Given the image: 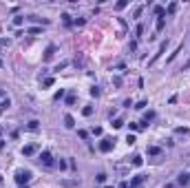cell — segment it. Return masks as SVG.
Returning <instances> with one entry per match:
<instances>
[{"label": "cell", "instance_id": "cell-1", "mask_svg": "<svg viewBox=\"0 0 190 188\" xmlns=\"http://www.w3.org/2000/svg\"><path fill=\"white\" fill-rule=\"evenodd\" d=\"M31 179V173L29 171H16V182L20 184V186H27Z\"/></svg>", "mask_w": 190, "mask_h": 188}, {"label": "cell", "instance_id": "cell-2", "mask_svg": "<svg viewBox=\"0 0 190 188\" xmlns=\"http://www.w3.org/2000/svg\"><path fill=\"white\" fill-rule=\"evenodd\" d=\"M113 144H115V139H102V142H100V150H102V153H111Z\"/></svg>", "mask_w": 190, "mask_h": 188}, {"label": "cell", "instance_id": "cell-3", "mask_svg": "<svg viewBox=\"0 0 190 188\" xmlns=\"http://www.w3.org/2000/svg\"><path fill=\"white\" fill-rule=\"evenodd\" d=\"M40 162H42L44 166H53V157H51L49 150H42V153H40Z\"/></svg>", "mask_w": 190, "mask_h": 188}, {"label": "cell", "instance_id": "cell-4", "mask_svg": "<svg viewBox=\"0 0 190 188\" xmlns=\"http://www.w3.org/2000/svg\"><path fill=\"white\" fill-rule=\"evenodd\" d=\"M177 184H179V186H186V184H190V175H188V173H181V175L177 177Z\"/></svg>", "mask_w": 190, "mask_h": 188}, {"label": "cell", "instance_id": "cell-5", "mask_svg": "<svg viewBox=\"0 0 190 188\" xmlns=\"http://www.w3.org/2000/svg\"><path fill=\"white\" fill-rule=\"evenodd\" d=\"M35 153V146L33 144H27V146H22V155H27V157H29V155H33Z\"/></svg>", "mask_w": 190, "mask_h": 188}, {"label": "cell", "instance_id": "cell-6", "mask_svg": "<svg viewBox=\"0 0 190 188\" xmlns=\"http://www.w3.org/2000/svg\"><path fill=\"white\" fill-rule=\"evenodd\" d=\"M53 53H55V46H53V44H49V46H46V53H44V60H51V58H53Z\"/></svg>", "mask_w": 190, "mask_h": 188}, {"label": "cell", "instance_id": "cell-7", "mask_svg": "<svg viewBox=\"0 0 190 188\" xmlns=\"http://www.w3.org/2000/svg\"><path fill=\"white\" fill-rule=\"evenodd\" d=\"M64 126H66V128H73V126H75V120H73L71 115H64Z\"/></svg>", "mask_w": 190, "mask_h": 188}, {"label": "cell", "instance_id": "cell-8", "mask_svg": "<svg viewBox=\"0 0 190 188\" xmlns=\"http://www.w3.org/2000/svg\"><path fill=\"white\" fill-rule=\"evenodd\" d=\"M122 126H124V120H122V117H115V120H113V128H122Z\"/></svg>", "mask_w": 190, "mask_h": 188}, {"label": "cell", "instance_id": "cell-9", "mask_svg": "<svg viewBox=\"0 0 190 188\" xmlns=\"http://www.w3.org/2000/svg\"><path fill=\"white\" fill-rule=\"evenodd\" d=\"M159 153H161L159 146H148V155H159Z\"/></svg>", "mask_w": 190, "mask_h": 188}, {"label": "cell", "instance_id": "cell-10", "mask_svg": "<svg viewBox=\"0 0 190 188\" xmlns=\"http://www.w3.org/2000/svg\"><path fill=\"white\" fill-rule=\"evenodd\" d=\"M141 182H144V177H141V175H137V177H133V188H137Z\"/></svg>", "mask_w": 190, "mask_h": 188}, {"label": "cell", "instance_id": "cell-11", "mask_svg": "<svg viewBox=\"0 0 190 188\" xmlns=\"http://www.w3.org/2000/svg\"><path fill=\"white\" fill-rule=\"evenodd\" d=\"M82 115H84V117L93 115V109H91V106H84V109H82Z\"/></svg>", "mask_w": 190, "mask_h": 188}, {"label": "cell", "instance_id": "cell-12", "mask_svg": "<svg viewBox=\"0 0 190 188\" xmlns=\"http://www.w3.org/2000/svg\"><path fill=\"white\" fill-rule=\"evenodd\" d=\"M95 182H97V184H104V182H106V175H104V173H100L97 177H95Z\"/></svg>", "mask_w": 190, "mask_h": 188}, {"label": "cell", "instance_id": "cell-13", "mask_svg": "<svg viewBox=\"0 0 190 188\" xmlns=\"http://www.w3.org/2000/svg\"><path fill=\"white\" fill-rule=\"evenodd\" d=\"M22 22H24V18H22V16H16V18H13V24H16V27H20Z\"/></svg>", "mask_w": 190, "mask_h": 188}, {"label": "cell", "instance_id": "cell-14", "mask_svg": "<svg viewBox=\"0 0 190 188\" xmlns=\"http://www.w3.org/2000/svg\"><path fill=\"white\" fill-rule=\"evenodd\" d=\"M155 13H157L159 18H161V16H164V13H166V9H164V7H159V5H157V7H155Z\"/></svg>", "mask_w": 190, "mask_h": 188}, {"label": "cell", "instance_id": "cell-15", "mask_svg": "<svg viewBox=\"0 0 190 188\" xmlns=\"http://www.w3.org/2000/svg\"><path fill=\"white\" fill-rule=\"evenodd\" d=\"M141 9H144L141 5H139V7H135V11H133V18H139V16H141Z\"/></svg>", "mask_w": 190, "mask_h": 188}, {"label": "cell", "instance_id": "cell-16", "mask_svg": "<svg viewBox=\"0 0 190 188\" xmlns=\"http://www.w3.org/2000/svg\"><path fill=\"white\" fill-rule=\"evenodd\" d=\"M164 24H166V22H164V18H159V20H157V24H155V27H157V31H161V29H164Z\"/></svg>", "mask_w": 190, "mask_h": 188}, {"label": "cell", "instance_id": "cell-17", "mask_svg": "<svg viewBox=\"0 0 190 188\" xmlns=\"http://www.w3.org/2000/svg\"><path fill=\"white\" fill-rule=\"evenodd\" d=\"M177 11V2H170L168 5V13H175Z\"/></svg>", "mask_w": 190, "mask_h": 188}, {"label": "cell", "instance_id": "cell-18", "mask_svg": "<svg viewBox=\"0 0 190 188\" xmlns=\"http://www.w3.org/2000/svg\"><path fill=\"white\" fill-rule=\"evenodd\" d=\"M29 131H38V122H35V120L29 122Z\"/></svg>", "mask_w": 190, "mask_h": 188}, {"label": "cell", "instance_id": "cell-19", "mask_svg": "<svg viewBox=\"0 0 190 188\" xmlns=\"http://www.w3.org/2000/svg\"><path fill=\"white\" fill-rule=\"evenodd\" d=\"M66 104H69V106L75 104V95H66Z\"/></svg>", "mask_w": 190, "mask_h": 188}, {"label": "cell", "instance_id": "cell-20", "mask_svg": "<svg viewBox=\"0 0 190 188\" xmlns=\"http://www.w3.org/2000/svg\"><path fill=\"white\" fill-rule=\"evenodd\" d=\"M153 117H155V113H153V111H148L146 115H144V122H148V120H153Z\"/></svg>", "mask_w": 190, "mask_h": 188}, {"label": "cell", "instance_id": "cell-21", "mask_svg": "<svg viewBox=\"0 0 190 188\" xmlns=\"http://www.w3.org/2000/svg\"><path fill=\"white\" fill-rule=\"evenodd\" d=\"M133 166L139 168V166H141V157H133Z\"/></svg>", "mask_w": 190, "mask_h": 188}, {"label": "cell", "instance_id": "cell-22", "mask_svg": "<svg viewBox=\"0 0 190 188\" xmlns=\"http://www.w3.org/2000/svg\"><path fill=\"white\" fill-rule=\"evenodd\" d=\"M126 5H128V2H126V0H119V2H117V5H115V9H124V7H126Z\"/></svg>", "mask_w": 190, "mask_h": 188}, {"label": "cell", "instance_id": "cell-23", "mask_svg": "<svg viewBox=\"0 0 190 188\" xmlns=\"http://www.w3.org/2000/svg\"><path fill=\"white\" fill-rule=\"evenodd\" d=\"M53 98H55V100H62V98H64V89H60V91H58V93H55V95H53Z\"/></svg>", "mask_w": 190, "mask_h": 188}, {"label": "cell", "instance_id": "cell-24", "mask_svg": "<svg viewBox=\"0 0 190 188\" xmlns=\"http://www.w3.org/2000/svg\"><path fill=\"white\" fill-rule=\"evenodd\" d=\"M91 95H93V98H97V95H100V89H97V87H93V89H91Z\"/></svg>", "mask_w": 190, "mask_h": 188}, {"label": "cell", "instance_id": "cell-25", "mask_svg": "<svg viewBox=\"0 0 190 188\" xmlns=\"http://www.w3.org/2000/svg\"><path fill=\"white\" fill-rule=\"evenodd\" d=\"M53 82H55L53 78H46V80H44V87H53Z\"/></svg>", "mask_w": 190, "mask_h": 188}, {"label": "cell", "instance_id": "cell-26", "mask_svg": "<svg viewBox=\"0 0 190 188\" xmlns=\"http://www.w3.org/2000/svg\"><path fill=\"white\" fill-rule=\"evenodd\" d=\"M144 106H146V100H141V102H137V106H135V109H137V111H141Z\"/></svg>", "mask_w": 190, "mask_h": 188}, {"label": "cell", "instance_id": "cell-27", "mask_svg": "<svg viewBox=\"0 0 190 188\" xmlns=\"http://www.w3.org/2000/svg\"><path fill=\"white\" fill-rule=\"evenodd\" d=\"M141 128V124H135V122H130V131H139Z\"/></svg>", "mask_w": 190, "mask_h": 188}, {"label": "cell", "instance_id": "cell-28", "mask_svg": "<svg viewBox=\"0 0 190 188\" xmlns=\"http://www.w3.org/2000/svg\"><path fill=\"white\" fill-rule=\"evenodd\" d=\"M126 142H128V144H135V135H130V133H128V137H126Z\"/></svg>", "mask_w": 190, "mask_h": 188}, {"label": "cell", "instance_id": "cell-29", "mask_svg": "<svg viewBox=\"0 0 190 188\" xmlns=\"http://www.w3.org/2000/svg\"><path fill=\"white\" fill-rule=\"evenodd\" d=\"M135 33H137V35H141V33H144V27H141V24H137V29H135Z\"/></svg>", "mask_w": 190, "mask_h": 188}, {"label": "cell", "instance_id": "cell-30", "mask_svg": "<svg viewBox=\"0 0 190 188\" xmlns=\"http://www.w3.org/2000/svg\"><path fill=\"white\" fill-rule=\"evenodd\" d=\"M0 113H2V109H0Z\"/></svg>", "mask_w": 190, "mask_h": 188}, {"label": "cell", "instance_id": "cell-31", "mask_svg": "<svg viewBox=\"0 0 190 188\" xmlns=\"http://www.w3.org/2000/svg\"><path fill=\"white\" fill-rule=\"evenodd\" d=\"M0 64H2V62H0Z\"/></svg>", "mask_w": 190, "mask_h": 188}, {"label": "cell", "instance_id": "cell-32", "mask_svg": "<svg viewBox=\"0 0 190 188\" xmlns=\"http://www.w3.org/2000/svg\"><path fill=\"white\" fill-rule=\"evenodd\" d=\"M130 188H133V186H130Z\"/></svg>", "mask_w": 190, "mask_h": 188}]
</instances>
